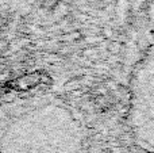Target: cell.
<instances>
[{
	"instance_id": "obj_1",
	"label": "cell",
	"mask_w": 154,
	"mask_h": 153,
	"mask_svg": "<svg viewBox=\"0 0 154 153\" xmlns=\"http://www.w3.org/2000/svg\"><path fill=\"white\" fill-rule=\"evenodd\" d=\"M76 113L53 95H27L0 105V153H85Z\"/></svg>"
},
{
	"instance_id": "obj_2",
	"label": "cell",
	"mask_w": 154,
	"mask_h": 153,
	"mask_svg": "<svg viewBox=\"0 0 154 153\" xmlns=\"http://www.w3.org/2000/svg\"><path fill=\"white\" fill-rule=\"evenodd\" d=\"M128 127L134 142L154 153V46L137 64L130 83Z\"/></svg>"
}]
</instances>
